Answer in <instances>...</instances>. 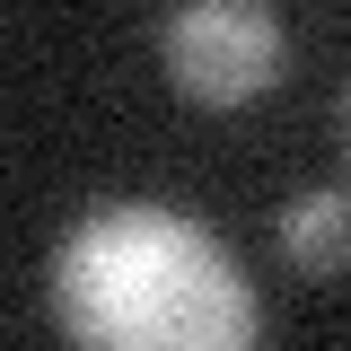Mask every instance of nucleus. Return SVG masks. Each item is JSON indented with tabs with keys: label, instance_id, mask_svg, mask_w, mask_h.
<instances>
[{
	"label": "nucleus",
	"instance_id": "obj_1",
	"mask_svg": "<svg viewBox=\"0 0 351 351\" xmlns=\"http://www.w3.org/2000/svg\"><path fill=\"white\" fill-rule=\"evenodd\" d=\"M53 325L97 351H237L263 334L246 272L167 202H97L53 246Z\"/></svg>",
	"mask_w": 351,
	"mask_h": 351
},
{
	"label": "nucleus",
	"instance_id": "obj_2",
	"mask_svg": "<svg viewBox=\"0 0 351 351\" xmlns=\"http://www.w3.org/2000/svg\"><path fill=\"white\" fill-rule=\"evenodd\" d=\"M167 71L202 106H246L281 71V27L246 0H193L167 18Z\"/></svg>",
	"mask_w": 351,
	"mask_h": 351
},
{
	"label": "nucleus",
	"instance_id": "obj_3",
	"mask_svg": "<svg viewBox=\"0 0 351 351\" xmlns=\"http://www.w3.org/2000/svg\"><path fill=\"white\" fill-rule=\"evenodd\" d=\"M281 255L299 263V272H343L351 263V193H290V211H281Z\"/></svg>",
	"mask_w": 351,
	"mask_h": 351
}]
</instances>
